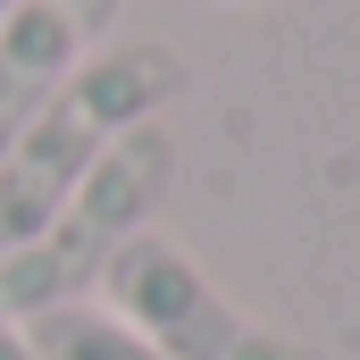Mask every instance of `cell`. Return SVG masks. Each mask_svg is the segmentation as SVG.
Segmentation results:
<instances>
[{
  "label": "cell",
  "mask_w": 360,
  "mask_h": 360,
  "mask_svg": "<svg viewBox=\"0 0 360 360\" xmlns=\"http://www.w3.org/2000/svg\"><path fill=\"white\" fill-rule=\"evenodd\" d=\"M51 8H59L84 42H101V34H109V17H117V0H51Z\"/></svg>",
  "instance_id": "cell-6"
},
{
  "label": "cell",
  "mask_w": 360,
  "mask_h": 360,
  "mask_svg": "<svg viewBox=\"0 0 360 360\" xmlns=\"http://www.w3.org/2000/svg\"><path fill=\"white\" fill-rule=\"evenodd\" d=\"M92 302L109 319H126L160 360H302L293 335H276L252 310H235V293L201 269L176 235H160V226H143L109 260Z\"/></svg>",
  "instance_id": "cell-3"
},
{
  "label": "cell",
  "mask_w": 360,
  "mask_h": 360,
  "mask_svg": "<svg viewBox=\"0 0 360 360\" xmlns=\"http://www.w3.org/2000/svg\"><path fill=\"white\" fill-rule=\"evenodd\" d=\"M176 92V51L160 42H92L68 68V84L51 92V109L17 134V151L0 160V260L25 252L101 168V151L134 126H151V109Z\"/></svg>",
  "instance_id": "cell-1"
},
{
  "label": "cell",
  "mask_w": 360,
  "mask_h": 360,
  "mask_svg": "<svg viewBox=\"0 0 360 360\" xmlns=\"http://www.w3.org/2000/svg\"><path fill=\"white\" fill-rule=\"evenodd\" d=\"M8 8H17V0H0V17H8Z\"/></svg>",
  "instance_id": "cell-8"
},
{
  "label": "cell",
  "mask_w": 360,
  "mask_h": 360,
  "mask_svg": "<svg viewBox=\"0 0 360 360\" xmlns=\"http://www.w3.org/2000/svg\"><path fill=\"white\" fill-rule=\"evenodd\" d=\"M176 176V143L168 126H134L101 151V168L76 184V201L25 243L0 260V310L8 319H42V310H68V302H92L109 260L151 226V201Z\"/></svg>",
  "instance_id": "cell-2"
},
{
  "label": "cell",
  "mask_w": 360,
  "mask_h": 360,
  "mask_svg": "<svg viewBox=\"0 0 360 360\" xmlns=\"http://www.w3.org/2000/svg\"><path fill=\"white\" fill-rule=\"evenodd\" d=\"M25 344L42 360H160L126 319H109L101 302H68V310H42V319H17Z\"/></svg>",
  "instance_id": "cell-5"
},
{
  "label": "cell",
  "mask_w": 360,
  "mask_h": 360,
  "mask_svg": "<svg viewBox=\"0 0 360 360\" xmlns=\"http://www.w3.org/2000/svg\"><path fill=\"white\" fill-rule=\"evenodd\" d=\"M92 42L51 8V0H17L0 17V160L17 151V134L51 109V92L68 84V68L84 59Z\"/></svg>",
  "instance_id": "cell-4"
},
{
  "label": "cell",
  "mask_w": 360,
  "mask_h": 360,
  "mask_svg": "<svg viewBox=\"0 0 360 360\" xmlns=\"http://www.w3.org/2000/svg\"><path fill=\"white\" fill-rule=\"evenodd\" d=\"M0 360H42V352H34V344H25V327H17L8 310H0Z\"/></svg>",
  "instance_id": "cell-7"
}]
</instances>
